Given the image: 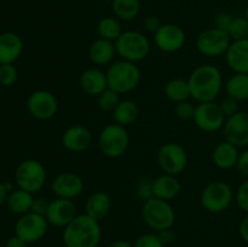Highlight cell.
<instances>
[{
	"instance_id": "1",
	"label": "cell",
	"mask_w": 248,
	"mask_h": 247,
	"mask_svg": "<svg viewBox=\"0 0 248 247\" xmlns=\"http://www.w3.org/2000/svg\"><path fill=\"white\" fill-rule=\"evenodd\" d=\"M190 93L199 103L213 102L223 87V75L219 68L213 64L198 65L188 77Z\"/></svg>"
},
{
	"instance_id": "2",
	"label": "cell",
	"mask_w": 248,
	"mask_h": 247,
	"mask_svg": "<svg viewBox=\"0 0 248 247\" xmlns=\"http://www.w3.org/2000/svg\"><path fill=\"white\" fill-rule=\"evenodd\" d=\"M65 247H98L102 240V227L98 220L87 215H78L63 229Z\"/></svg>"
},
{
	"instance_id": "3",
	"label": "cell",
	"mask_w": 248,
	"mask_h": 247,
	"mask_svg": "<svg viewBox=\"0 0 248 247\" xmlns=\"http://www.w3.org/2000/svg\"><path fill=\"white\" fill-rule=\"evenodd\" d=\"M108 87L119 94L128 93L140 85L142 74L138 65L128 61H116L108 67L106 72Z\"/></svg>"
},
{
	"instance_id": "4",
	"label": "cell",
	"mask_w": 248,
	"mask_h": 247,
	"mask_svg": "<svg viewBox=\"0 0 248 247\" xmlns=\"http://www.w3.org/2000/svg\"><path fill=\"white\" fill-rule=\"evenodd\" d=\"M115 48L121 60L137 63L149 55L150 41L142 31H125L115 41Z\"/></svg>"
},
{
	"instance_id": "5",
	"label": "cell",
	"mask_w": 248,
	"mask_h": 247,
	"mask_svg": "<svg viewBox=\"0 0 248 247\" xmlns=\"http://www.w3.org/2000/svg\"><path fill=\"white\" fill-rule=\"evenodd\" d=\"M98 145L102 154L109 159H118L125 155L130 145V135L125 126L109 124L104 126L98 136Z\"/></svg>"
},
{
	"instance_id": "6",
	"label": "cell",
	"mask_w": 248,
	"mask_h": 247,
	"mask_svg": "<svg viewBox=\"0 0 248 247\" xmlns=\"http://www.w3.org/2000/svg\"><path fill=\"white\" fill-rule=\"evenodd\" d=\"M142 216L145 224L155 232L172 228L176 220V212L170 201L152 198L143 202Z\"/></svg>"
},
{
	"instance_id": "7",
	"label": "cell",
	"mask_w": 248,
	"mask_h": 247,
	"mask_svg": "<svg viewBox=\"0 0 248 247\" xmlns=\"http://www.w3.org/2000/svg\"><path fill=\"white\" fill-rule=\"evenodd\" d=\"M46 179H47V173L45 166L35 159L22 161L15 173L17 186L31 194L40 191L45 185Z\"/></svg>"
},
{
	"instance_id": "8",
	"label": "cell",
	"mask_w": 248,
	"mask_h": 247,
	"mask_svg": "<svg viewBox=\"0 0 248 247\" xmlns=\"http://www.w3.org/2000/svg\"><path fill=\"white\" fill-rule=\"evenodd\" d=\"M234 193L232 186L222 181L211 182L201 191L202 207L210 213H222L232 205Z\"/></svg>"
},
{
	"instance_id": "9",
	"label": "cell",
	"mask_w": 248,
	"mask_h": 247,
	"mask_svg": "<svg viewBox=\"0 0 248 247\" xmlns=\"http://www.w3.org/2000/svg\"><path fill=\"white\" fill-rule=\"evenodd\" d=\"M232 41V38L227 31L213 27V28L206 29L199 34L195 41V46L202 56L216 58L227 53Z\"/></svg>"
},
{
	"instance_id": "10",
	"label": "cell",
	"mask_w": 248,
	"mask_h": 247,
	"mask_svg": "<svg viewBox=\"0 0 248 247\" xmlns=\"http://www.w3.org/2000/svg\"><path fill=\"white\" fill-rule=\"evenodd\" d=\"M48 225L45 216L31 211L18 218L15 225V235L21 237L27 244H34L47 234Z\"/></svg>"
},
{
	"instance_id": "11",
	"label": "cell",
	"mask_w": 248,
	"mask_h": 247,
	"mask_svg": "<svg viewBox=\"0 0 248 247\" xmlns=\"http://www.w3.org/2000/svg\"><path fill=\"white\" fill-rule=\"evenodd\" d=\"M157 164L164 173L178 176L188 165V154L178 143H165L157 152Z\"/></svg>"
},
{
	"instance_id": "12",
	"label": "cell",
	"mask_w": 248,
	"mask_h": 247,
	"mask_svg": "<svg viewBox=\"0 0 248 247\" xmlns=\"http://www.w3.org/2000/svg\"><path fill=\"white\" fill-rule=\"evenodd\" d=\"M196 127L207 133L217 132L222 130L227 118L223 114L219 104L213 102H202L195 107L193 118Z\"/></svg>"
},
{
	"instance_id": "13",
	"label": "cell",
	"mask_w": 248,
	"mask_h": 247,
	"mask_svg": "<svg viewBox=\"0 0 248 247\" xmlns=\"http://www.w3.org/2000/svg\"><path fill=\"white\" fill-rule=\"evenodd\" d=\"M27 108L33 118L38 120H50L57 114L58 101L52 92L36 90L29 96Z\"/></svg>"
},
{
	"instance_id": "14",
	"label": "cell",
	"mask_w": 248,
	"mask_h": 247,
	"mask_svg": "<svg viewBox=\"0 0 248 247\" xmlns=\"http://www.w3.org/2000/svg\"><path fill=\"white\" fill-rule=\"evenodd\" d=\"M186 31L174 23H164L154 34V43L165 53L178 52L186 45Z\"/></svg>"
},
{
	"instance_id": "15",
	"label": "cell",
	"mask_w": 248,
	"mask_h": 247,
	"mask_svg": "<svg viewBox=\"0 0 248 247\" xmlns=\"http://www.w3.org/2000/svg\"><path fill=\"white\" fill-rule=\"evenodd\" d=\"M77 216V205L73 200L56 198L53 200L48 201L45 218L47 219L48 224L52 225V227L64 229Z\"/></svg>"
},
{
	"instance_id": "16",
	"label": "cell",
	"mask_w": 248,
	"mask_h": 247,
	"mask_svg": "<svg viewBox=\"0 0 248 247\" xmlns=\"http://www.w3.org/2000/svg\"><path fill=\"white\" fill-rule=\"evenodd\" d=\"M224 138L237 148L248 147V111L240 110L225 120L223 126Z\"/></svg>"
},
{
	"instance_id": "17",
	"label": "cell",
	"mask_w": 248,
	"mask_h": 247,
	"mask_svg": "<svg viewBox=\"0 0 248 247\" xmlns=\"http://www.w3.org/2000/svg\"><path fill=\"white\" fill-rule=\"evenodd\" d=\"M51 189L56 198L74 200L84 191V181L74 172H61L52 179Z\"/></svg>"
},
{
	"instance_id": "18",
	"label": "cell",
	"mask_w": 248,
	"mask_h": 247,
	"mask_svg": "<svg viewBox=\"0 0 248 247\" xmlns=\"http://www.w3.org/2000/svg\"><path fill=\"white\" fill-rule=\"evenodd\" d=\"M62 145L70 153H82L89 149L93 140L90 128L84 125H72L62 135Z\"/></svg>"
},
{
	"instance_id": "19",
	"label": "cell",
	"mask_w": 248,
	"mask_h": 247,
	"mask_svg": "<svg viewBox=\"0 0 248 247\" xmlns=\"http://www.w3.org/2000/svg\"><path fill=\"white\" fill-rule=\"evenodd\" d=\"M225 62L234 73L248 74V38L232 41L225 53Z\"/></svg>"
},
{
	"instance_id": "20",
	"label": "cell",
	"mask_w": 248,
	"mask_h": 247,
	"mask_svg": "<svg viewBox=\"0 0 248 247\" xmlns=\"http://www.w3.org/2000/svg\"><path fill=\"white\" fill-rule=\"evenodd\" d=\"M80 87L85 93L90 96H97L108 89V80L107 74L99 68H87L80 75Z\"/></svg>"
},
{
	"instance_id": "21",
	"label": "cell",
	"mask_w": 248,
	"mask_h": 247,
	"mask_svg": "<svg viewBox=\"0 0 248 247\" xmlns=\"http://www.w3.org/2000/svg\"><path fill=\"white\" fill-rule=\"evenodd\" d=\"M116 55L115 43L98 38L92 41L89 48L90 61L97 67L110 65Z\"/></svg>"
},
{
	"instance_id": "22",
	"label": "cell",
	"mask_w": 248,
	"mask_h": 247,
	"mask_svg": "<svg viewBox=\"0 0 248 247\" xmlns=\"http://www.w3.org/2000/svg\"><path fill=\"white\" fill-rule=\"evenodd\" d=\"M23 51V43L19 35L11 31L0 34V64L16 62Z\"/></svg>"
},
{
	"instance_id": "23",
	"label": "cell",
	"mask_w": 248,
	"mask_h": 247,
	"mask_svg": "<svg viewBox=\"0 0 248 247\" xmlns=\"http://www.w3.org/2000/svg\"><path fill=\"white\" fill-rule=\"evenodd\" d=\"M239 148L228 140L219 142L212 152V161L218 169L232 170L236 167L239 160Z\"/></svg>"
},
{
	"instance_id": "24",
	"label": "cell",
	"mask_w": 248,
	"mask_h": 247,
	"mask_svg": "<svg viewBox=\"0 0 248 247\" xmlns=\"http://www.w3.org/2000/svg\"><path fill=\"white\" fill-rule=\"evenodd\" d=\"M181 182L177 176L169 173H162L153 181V194L154 198L161 200L170 201L173 200L181 193Z\"/></svg>"
},
{
	"instance_id": "25",
	"label": "cell",
	"mask_w": 248,
	"mask_h": 247,
	"mask_svg": "<svg viewBox=\"0 0 248 247\" xmlns=\"http://www.w3.org/2000/svg\"><path fill=\"white\" fill-rule=\"evenodd\" d=\"M111 211V199L104 191H94L85 202V215L93 219L103 220Z\"/></svg>"
},
{
	"instance_id": "26",
	"label": "cell",
	"mask_w": 248,
	"mask_h": 247,
	"mask_svg": "<svg viewBox=\"0 0 248 247\" xmlns=\"http://www.w3.org/2000/svg\"><path fill=\"white\" fill-rule=\"evenodd\" d=\"M34 202L33 194L23 189H15L10 191L6 199L7 208L15 215H24L31 211V206Z\"/></svg>"
},
{
	"instance_id": "27",
	"label": "cell",
	"mask_w": 248,
	"mask_h": 247,
	"mask_svg": "<svg viewBox=\"0 0 248 247\" xmlns=\"http://www.w3.org/2000/svg\"><path fill=\"white\" fill-rule=\"evenodd\" d=\"M140 115V109L132 99H121L113 110L114 123L121 126H128L135 123Z\"/></svg>"
},
{
	"instance_id": "28",
	"label": "cell",
	"mask_w": 248,
	"mask_h": 247,
	"mask_svg": "<svg viewBox=\"0 0 248 247\" xmlns=\"http://www.w3.org/2000/svg\"><path fill=\"white\" fill-rule=\"evenodd\" d=\"M225 93L239 102L248 99V74L234 73L225 84Z\"/></svg>"
},
{
	"instance_id": "29",
	"label": "cell",
	"mask_w": 248,
	"mask_h": 247,
	"mask_svg": "<svg viewBox=\"0 0 248 247\" xmlns=\"http://www.w3.org/2000/svg\"><path fill=\"white\" fill-rule=\"evenodd\" d=\"M111 10L114 16L124 22H131L138 17L140 12V0H113Z\"/></svg>"
},
{
	"instance_id": "30",
	"label": "cell",
	"mask_w": 248,
	"mask_h": 247,
	"mask_svg": "<svg viewBox=\"0 0 248 247\" xmlns=\"http://www.w3.org/2000/svg\"><path fill=\"white\" fill-rule=\"evenodd\" d=\"M164 92L167 99L173 103L188 101L189 97H191L188 79L184 80L181 77H174V79L167 81V84L165 85Z\"/></svg>"
},
{
	"instance_id": "31",
	"label": "cell",
	"mask_w": 248,
	"mask_h": 247,
	"mask_svg": "<svg viewBox=\"0 0 248 247\" xmlns=\"http://www.w3.org/2000/svg\"><path fill=\"white\" fill-rule=\"evenodd\" d=\"M97 33H98L99 38L115 43L119 36L123 34L120 19L116 18L115 16L103 17L99 19L98 24H97Z\"/></svg>"
},
{
	"instance_id": "32",
	"label": "cell",
	"mask_w": 248,
	"mask_h": 247,
	"mask_svg": "<svg viewBox=\"0 0 248 247\" xmlns=\"http://www.w3.org/2000/svg\"><path fill=\"white\" fill-rule=\"evenodd\" d=\"M120 101V94L114 90L109 89V87L97 97V103H98L99 109L102 111H111L113 113V110L116 108Z\"/></svg>"
},
{
	"instance_id": "33",
	"label": "cell",
	"mask_w": 248,
	"mask_h": 247,
	"mask_svg": "<svg viewBox=\"0 0 248 247\" xmlns=\"http://www.w3.org/2000/svg\"><path fill=\"white\" fill-rule=\"evenodd\" d=\"M228 34L232 40H241V39L248 38V19L246 17L237 16L232 18Z\"/></svg>"
},
{
	"instance_id": "34",
	"label": "cell",
	"mask_w": 248,
	"mask_h": 247,
	"mask_svg": "<svg viewBox=\"0 0 248 247\" xmlns=\"http://www.w3.org/2000/svg\"><path fill=\"white\" fill-rule=\"evenodd\" d=\"M18 79V72L14 63L0 64V85L5 87L12 86Z\"/></svg>"
},
{
	"instance_id": "35",
	"label": "cell",
	"mask_w": 248,
	"mask_h": 247,
	"mask_svg": "<svg viewBox=\"0 0 248 247\" xmlns=\"http://www.w3.org/2000/svg\"><path fill=\"white\" fill-rule=\"evenodd\" d=\"M133 247H165V244L161 241L159 234L145 232L135 240Z\"/></svg>"
},
{
	"instance_id": "36",
	"label": "cell",
	"mask_w": 248,
	"mask_h": 247,
	"mask_svg": "<svg viewBox=\"0 0 248 247\" xmlns=\"http://www.w3.org/2000/svg\"><path fill=\"white\" fill-rule=\"evenodd\" d=\"M195 107L196 106H194L189 101L179 102V103H176V107H174V114L179 120H191L195 114Z\"/></svg>"
},
{
	"instance_id": "37",
	"label": "cell",
	"mask_w": 248,
	"mask_h": 247,
	"mask_svg": "<svg viewBox=\"0 0 248 247\" xmlns=\"http://www.w3.org/2000/svg\"><path fill=\"white\" fill-rule=\"evenodd\" d=\"M136 195L143 202L154 198V194H153V181H150V179H142V181L138 182V184L136 185Z\"/></svg>"
},
{
	"instance_id": "38",
	"label": "cell",
	"mask_w": 248,
	"mask_h": 247,
	"mask_svg": "<svg viewBox=\"0 0 248 247\" xmlns=\"http://www.w3.org/2000/svg\"><path fill=\"white\" fill-rule=\"evenodd\" d=\"M236 203L240 207V210L244 211L245 213H248V178L245 179L236 191Z\"/></svg>"
},
{
	"instance_id": "39",
	"label": "cell",
	"mask_w": 248,
	"mask_h": 247,
	"mask_svg": "<svg viewBox=\"0 0 248 247\" xmlns=\"http://www.w3.org/2000/svg\"><path fill=\"white\" fill-rule=\"evenodd\" d=\"M219 107L227 119L230 118V116L235 115V114L239 113L240 111L239 101H236V99L232 98V97H228V96L225 97L222 102H220Z\"/></svg>"
},
{
	"instance_id": "40",
	"label": "cell",
	"mask_w": 248,
	"mask_h": 247,
	"mask_svg": "<svg viewBox=\"0 0 248 247\" xmlns=\"http://www.w3.org/2000/svg\"><path fill=\"white\" fill-rule=\"evenodd\" d=\"M232 18H234V17L230 14L220 12V14H218L215 18V28L220 29V31H224L228 33V31H229L230 28V24H232Z\"/></svg>"
},
{
	"instance_id": "41",
	"label": "cell",
	"mask_w": 248,
	"mask_h": 247,
	"mask_svg": "<svg viewBox=\"0 0 248 247\" xmlns=\"http://www.w3.org/2000/svg\"><path fill=\"white\" fill-rule=\"evenodd\" d=\"M236 169L240 172V174H242L245 178H248V148L240 153Z\"/></svg>"
},
{
	"instance_id": "42",
	"label": "cell",
	"mask_w": 248,
	"mask_h": 247,
	"mask_svg": "<svg viewBox=\"0 0 248 247\" xmlns=\"http://www.w3.org/2000/svg\"><path fill=\"white\" fill-rule=\"evenodd\" d=\"M161 26V21H160L156 16H148L147 18L144 19V28L145 31H149V33L155 34L159 31V28Z\"/></svg>"
},
{
	"instance_id": "43",
	"label": "cell",
	"mask_w": 248,
	"mask_h": 247,
	"mask_svg": "<svg viewBox=\"0 0 248 247\" xmlns=\"http://www.w3.org/2000/svg\"><path fill=\"white\" fill-rule=\"evenodd\" d=\"M48 202L44 198H34L33 206H31V212L39 213V215L45 216L46 210H47Z\"/></svg>"
},
{
	"instance_id": "44",
	"label": "cell",
	"mask_w": 248,
	"mask_h": 247,
	"mask_svg": "<svg viewBox=\"0 0 248 247\" xmlns=\"http://www.w3.org/2000/svg\"><path fill=\"white\" fill-rule=\"evenodd\" d=\"M157 234H159L160 239H161V241L164 242L165 245L171 244V242L174 241V239H176V232L172 230V228H167V229L161 230V232H159Z\"/></svg>"
},
{
	"instance_id": "45",
	"label": "cell",
	"mask_w": 248,
	"mask_h": 247,
	"mask_svg": "<svg viewBox=\"0 0 248 247\" xmlns=\"http://www.w3.org/2000/svg\"><path fill=\"white\" fill-rule=\"evenodd\" d=\"M12 184L11 183H0V206L6 201L7 196H9V191H12Z\"/></svg>"
},
{
	"instance_id": "46",
	"label": "cell",
	"mask_w": 248,
	"mask_h": 247,
	"mask_svg": "<svg viewBox=\"0 0 248 247\" xmlns=\"http://www.w3.org/2000/svg\"><path fill=\"white\" fill-rule=\"evenodd\" d=\"M239 232H240V236H241V239L248 244V213L244 218H242L241 223H240Z\"/></svg>"
},
{
	"instance_id": "47",
	"label": "cell",
	"mask_w": 248,
	"mask_h": 247,
	"mask_svg": "<svg viewBox=\"0 0 248 247\" xmlns=\"http://www.w3.org/2000/svg\"><path fill=\"white\" fill-rule=\"evenodd\" d=\"M27 245L28 244L17 235H14L6 241V247H27Z\"/></svg>"
},
{
	"instance_id": "48",
	"label": "cell",
	"mask_w": 248,
	"mask_h": 247,
	"mask_svg": "<svg viewBox=\"0 0 248 247\" xmlns=\"http://www.w3.org/2000/svg\"><path fill=\"white\" fill-rule=\"evenodd\" d=\"M110 247H133V242L128 241V240L120 239L114 241L113 244L110 245Z\"/></svg>"
},
{
	"instance_id": "49",
	"label": "cell",
	"mask_w": 248,
	"mask_h": 247,
	"mask_svg": "<svg viewBox=\"0 0 248 247\" xmlns=\"http://www.w3.org/2000/svg\"><path fill=\"white\" fill-rule=\"evenodd\" d=\"M245 17L248 19V6L246 7V10H245Z\"/></svg>"
},
{
	"instance_id": "50",
	"label": "cell",
	"mask_w": 248,
	"mask_h": 247,
	"mask_svg": "<svg viewBox=\"0 0 248 247\" xmlns=\"http://www.w3.org/2000/svg\"><path fill=\"white\" fill-rule=\"evenodd\" d=\"M0 96H1V85H0Z\"/></svg>"
},
{
	"instance_id": "51",
	"label": "cell",
	"mask_w": 248,
	"mask_h": 247,
	"mask_svg": "<svg viewBox=\"0 0 248 247\" xmlns=\"http://www.w3.org/2000/svg\"><path fill=\"white\" fill-rule=\"evenodd\" d=\"M107 1H113V0H107Z\"/></svg>"
}]
</instances>
